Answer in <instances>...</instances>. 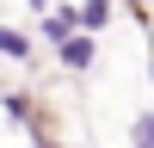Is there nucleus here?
Returning a JSON list of instances; mask_svg holds the SVG:
<instances>
[{
	"label": "nucleus",
	"instance_id": "1",
	"mask_svg": "<svg viewBox=\"0 0 154 148\" xmlns=\"http://www.w3.org/2000/svg\"><path fill=\"white\" fill-rule=\"evenodd\" d=\"M56 49H62V62H68V68H86V62H93V37H86V31H68Z\"/></svg>",
	"mask_w": 154,
	"mask_h": 148
},
{
	"label": "nucleus",
	"instance_id": "2",
	"mask_svg": "<svg viewBox=\"0 0 154 148\" xmlns=\"http://www.w3.org/2000/svg\"><path fill=\"white\" fill-rule=\"evenodd\" d=\"M0 56H31V37H25V31H12V25H0Z\"/></svg>",
	"mask_w": 154,
	"mask_h": 148
},
{
	"label": "nucleus",
	"instance_id": "3",
	"mask_svg": "<svg viewBox=\"0 0 154 148\" xmlns=\"http://www.w3.org/2000/svg\"><path fill=\"white\" fill-rule=\"evenodd\" d=\"M74 19H80L86 31H93V25H105V19H111V0H86V6L74 12Z\"/></svg>",
	"mask_w": 154,
	"mask_h": 148
},
{
	"label": "nucleus",
	"instance_id": "4",
	"mask_svg": "<svg viewBox=\"0 0 154 148\" xmlns=\"http://www.w3.org/2000/svg\"><path fill=\"white\" fill-rule=\"evenodd\" d=\"M136 148H154V111H148L142 123H136Z\"/></svg>",
	"mask_w": 154,
	"mask_h": 148
},
{
	"label": "nucleus",
	"instance_id": "5",
	"mask_svg": "<svg viewBox=\"0 0 154 148\" xmlns=\"http://www.w3.org/2000/svg\"><path fill=\"white\" fill-rule=\"evenodd\" d=\"M25 6H43V12H49V0H25Z\"/></svg>",
	"mask_w": 154,
	"mask_h": 148
}]
</instances>
